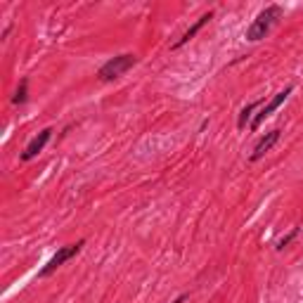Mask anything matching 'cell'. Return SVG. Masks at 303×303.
I'll return each mask as SVG.
<instances>
[{"label": "cell", "instance_id": "obj_1", "mask_svg": "<svg viewBox=\"0 0 303 303\" xmlns=\"http://www.w3.org/2000/svg\"><path fill=\"white\" fill-rule=\"evenodd\" d=\"M279 17H282V7H277V5L266 7L263 12H258V17L254 19V24L249 26L247 38L251 41V43H256V41H260V38H266V33L270 31V26L275 24Z\"/></svg>", "mask_w": 303, "mask_h": 303}, {"label": "cell", "instance_id": "obj_2", "mask_svg": "<svg viewBox=\"0 0 303 303\" xmlns=\"http://www.w3.org/2000/svg\"><path fill=\"white\" fill-rule=\"evenodd\" d=\"M133 64H137V57L135 55H118L114 57L112 62H107L105 67L97 71V78L99 80H114L118 76H124Z\"/></svg>", "mask_w": 303, "mask_h": 303}, {"label": "cell", "instance_id": "obj_3", "mask_svg": "<svg viewBox=\"0 0 303 303\" xmlns=\"http://www.w3.org/2000/svg\"><path fill=\"white\" fill-rule=\"evenodd\" d=\"M80 247H83V241H76V244H69V247L59 249V251H57V254L48 260V266H45L43 270L38 272V275H41V277H48V275H52V272H55L57 268L62 266V263H67V260L71 258V256H76V254H78V251H80Z\"/></svg>", "mask_w": 303, "mask_h": 303}, {"label": "cell", "instance_id": "obj_4", "mask_svg": "<svg viewBox=\"0 0 303 303\" xmlns=\"http://www.w3.org/2000/svg\"><path fill=\"white\" fill-rule=\"evenodd\" d=\"M291 90H294V88L289 86V88H285L282 93H277V95H275V97H272L270 102H268V105H266V107H263V109H260V112H258V116H256L254 121H251V130H258V126L263 124V121H266V118L270 116V114L275 112V109H277V107L282 105V102H285L287 97H289V95H291Z\"/></svg>", "mask_w": 303, "mask_h": 303}, {"label": "cell", "instance_id": "obj_5", "mask_svg": "<svg viewBox=\"0 0 303 303\" xmlns=\"http://www.w3.org/2000/svg\"><path fill=\"white\" fill-rule=\"evenodd\" d=\"M50 133H52L50 128L41 130V133H38V135L33 137L31 143L26 145V149H24V154H22V159H24V161H31L33 156H38V154H41V152H43V147L48 145V140H50Z\"/></svg>", "mask_w": 303, "mask_h": 303}, {"label": "cell", "instance_id": "obj_6", "mask_svg": "<svg viewBox=\"0 0 303 303\" xmlns=\"http://www.w3.org/2000/svg\"><path fill=\"white\" fill-rule=\"evenodd\" d=\"M277 140H279V130H270V133H268V135L263 137V140H260L258 145H256L254 154H251V161H258L260 156H263V154H266V152H268V149L272 147V145L277 143Z\"/></svg>", "mask_w": 303, "mask_h": 303}, {"label": "cell", "instance_id": "obj_7", "mask_svg": "<svg viewBox=\"0 0 303 303\" xmlns=\"http://www.w3.org/2000/svg\"><path fill=\"white\" fill-rule=\"evenodd\" d=\"M211 17H213V12H206V14H204V17H199V19H197V24L192 26V29H187V31H185V36L180 38V41H178V43H175V45H173V48H180V45H185V43H187V41H190V38H194V36H197V31H199V29H201V26H204V24H206V22H209V19H211Z\"/></svg>", "mask_w": 303, "mask_h": 303}, {"label": "cell", "instance_id": "obj_8", "mask_svg": "<svg viewBox=\"0 0 303 303\" xmlns=\"http://www.w3.org/2000/svg\"><path fill=\"white\" fill-rule=\"evenodd\" d=\"M256 105H258V102H251V105H247L244 109H241L239 121H237V126H239V128H244V126H247V118H249V114H251V112L256 109Z\"/></svg>", "mask_w": 303, "mask_h": 303}, {"label": "cell", "instance_id": "obj_9", "mask_svg": "<svg viewBox=\"0 0 303 303\" xmlns=\"http://www.w3.org/2000/svg\"><path fill=\"white\" fill-rule=\"evenodd\" d=\"M26 99V80L22 83V88L17 90V97H14V102H24Z\"/></svg>", "mask_w": 303, "mask_h": 303}, {"label": "cell", "instance_id": "obj_10", "mask_svg": "<svg viewBox=\"0 0 303 303\" xmlns=\"http://www.w3.org/2000/svg\"><path fill=\"white\" fill-rule=\"evenodd\" d=\"M296 232H298V230H296V228L291 230V235H289V237H285V239L279 241V249H285V247H287V244H289V241H291V239H294V237H296Z\"/></svg>", "mask_w": 303, "mask_h": 303}]
</instances>
